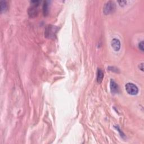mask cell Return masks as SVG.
<instances>
[{
    "label": "cell",
    "mask_w": 144,
    "mask_h": 144,
    "mask_svg": "<svg viewBox=\"0 0 144 144\" xmlns=\"http://www.w3.org/2000/svg\"><path fill=\"white\" fill-rule=\"evenodd\" d=\"M40 3L39 1H31L32 5L28 10V15L30 18H34L37 16L38 11V6Z\"/></svg>",
    "instance_id": "1"
},
{
    "label": "cell",
    "mask_w": 144,
    "mask_h": 144,
    "mask_svg": "<svg viewBox=\"0 0 144 144\" xmlns=\"http://www.w3.org/2000/svg\"><path fill=\"white\" fill-rule=\"evenodd\" d=\"M58 31V28L52 25H49L46 27L45 36L46 37L50 39H54L56 36V33Z\"/></svg>",
    "instance_id": "2"
},
{
    "label": "cell",
    "mask_w": 144,
    "mask_h": 144,
    "mask_svg": "<svg viewBox=\"0 0 144 144\" xmlns=\"http://www.w3.org/2000/svg\"><path fill=\"white\" fill-rule=\"evenodd\" d=\"M125 90L128 94L134 96L139 93V88L135 84L132 83H128L125 84Z\"/></svg>",
    "instance_id": "3"
},
{
    "label": "cell",
    "mask_w": 144,
    "mask_h": 144,
    "mask_svg": "<svg viewBox=\"0 0 144 144\" xmlns=\"http://www.w3.org/2000/svg\"><path fill=\"white\" fill-rule=\"evenodd\" d=\"M116 10V4L113 1H108L106 2L104 7L103 12L105 15H108L113 13Z\"/></svg>",
    "instance_id": "4"
},
{
    "label": "cell",
    "mask_w": 144,
    "mask_h": 144,
    "mask_svg": "<svg viewBox=\"0 0 144 144\" xmlns=\"http://www.w3.org/2000/svg\"><path fill=\"white\" fill-rule=\"evenodd\" d=\"M112 47L115 51H119L120 49V41L117 38H114L112 39L111 42Z\"/></svg>",
    "instance_id": "5"
},
{
    "label": "cell",
    "mask_w": 144,
    "mask_h": 144,
    "mask_svg": "<svg viewBox=\"0 0 144 144\" xmlns=\"http://www.w3.org/2000/svg\"><path fill=\"white\" fill-rule=\"evenodd\" d=\"M110 87L112 93L117 94L119 92V87L118 84L115 82V81L113 79H111L110 83Z\"/></svg>",
    "instance_id": "6"
},
{
    "label": "cell",
    "mask_w": 144,
    "mask_h": 144,
    "mask_svg": "<svg viewBox=\"0 0 144 144\" xmlns=\"http://www.w3.org/2000/svg\"><path fill=\"white\" fill-rule=\"evenodd\" d=\"M104 78V73L101 69H98L97 73V81L99 83H100Z\"/></svg>",
    "instance_id": "7"
},
{
    "label": "cell",
    "mask_w": 144,
    "mask_h": 144,
    "mask_svg": "<svg viewBox=\"0 0 144 144\" xmlns=\"http://www.w3.org/2000/svg\"><path fill=\"white\" fill-rule=\"evenodd\" d=\"M49 2L44 1L43 5V13L44 16H47L49 14Z\"/></svg>",
    "instance_id": "8"
},
{
    "label": "cell",
    "mask_w": 144,
    "mask_h": 144,
    "mask_svg": "<svg viewBox=\"0 0 144 144\" xmlns=\"http://www.w3.org/2000/svg\"><path fill=\"white\" fill-rule=\"evenodd\" d=\"M7 9V5L6 1H1L0 2V9H1V12H5Z\"/></svg>",
    "instance_id": "9"
},
{
    "label": "cell",
    "mask_w": 144,
    "mask_h": 144,
    "mask_svg": "<svg viewBox=\"0 0 144 144\" xmlns=\"http://www.w3.org/2000/svg\"><path fill=\"white\" fill-rule=\"evenodd\" d=\"M139 49L140 50L142 51V52L144 51V49H143V41L140 42L139 43Z\"/></svg>",
    "instance_id": "10"
},
{
    "label": "cell",
    "mask_w": 144,
    "mask_h": 144,
    "mask_svg": "<svg viewBox=\"0 0 144 144\" xmlns=\"http://www.w3.org/2000/svg\"><path fill=\"white\" fill-rule=\"evenodd\" d=\"M118 3H119V4L120 6H125V5H126L127 3V1H118Z\"/></svg>",
    "instance_id": "11"
},
{
    "label": "cell",
    "mask_w": 144,
    "mask_h": 144,
    "mask_svg": "<svg viewBox=\"0 0 144 144\" xmlns=\"http://www.w3.org/2000/svg\"><path fill=\"white\" fill-rule=\"evenodd\" d=\"M139 67H140V68H139L140 69H141V71L143 72V63H141V64H140Z\"/></svg>",
    "instance_id": "12"
}]
</instances>
